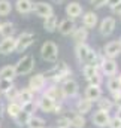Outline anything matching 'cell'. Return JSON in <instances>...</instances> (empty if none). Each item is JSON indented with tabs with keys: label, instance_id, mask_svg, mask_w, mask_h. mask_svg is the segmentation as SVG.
<instances>
[{
	"label": "cell",
	"instance_id": "obj_1",
	"mask_svg": "<svg viewBox=\"0 0 121 128\" xmlns=\"http://www.w3.org/2000/svg\"><path fill=\"white\" fill-rule=\"evenodd\" d=\"M72 74H73V72H72L70 66L67 63H64V61L55 64L54 67H51L48 72L43 73L46 80H49L51 84H57V85H60L64 80H67L69 78H72Z\"/></svg>",
	"mask_w": 121,
	"mask_h": 128
},
{
	"label": "cell",
	"instance_id": "obj_2",
	"mask_svg": "<svg viewBox=\"0 0 121 128\" xmlns=\"http://www.w3.org/2000/svg\"><path fill=\"white\" fill-rule=\"evenodd\" d=\"M34 64H36V60H34V57L31 54L23 55L17 63L14 64L17 76H27V74H30L33 72V68H34Z\"/></svg>",
	"mask_w": 121,
	"mask_h": 128
},
{
	"label": "cell",
	"instance_id": "obj_3",
	"mask_svg": "<svg viewBox=\"0 0 121 128\" xmlns=\"http://www.w3.org/2000/svg\"><path fill=\"white\" fill-rule=\"evenodd\" d=\"M40 57L46 63H57V60H58V46L54 42L46 40L40 46Z\"/></svg>",
	"mask_w": 121,
	"mask_h": 128
},
{
	"label": "cell",
	"instance_id": "obj_4",
	"mask_svg": "<svg viewBox=\"0 0 121 128\" xmlns=\"http://www.w3.org/2000/svg\"><path fill=\"white\" fill-rule=\"evenodd\" d=\"M15 42H17V45H15V52L23 54V52H26L31 45L34 43V34L31 32H23L15 37Z\"/></svg>",
	"mask_w": 121,
	"mask_h": 128
},
{
	"label": "cell",
	"instance_id": "obj_5",
	"mask_svg": "<svg viewBox=\"0 0 121 128\" xmlns=\"http://www.w3.org/2000/svg\"><path fill=\"white\" fill-rule=\"evenodd\" d=\"M46 84H48V80H46V78L43 76V73H36V74L30 76L29 84H27V88L31 90L34 94H40V92H43V90L46 88Z\"/></svg>",
	"mask_w": 121,
	"mask_h": 128
},
{
	"label": "cell",
	"instance_id": "obj_6",
	"mask_svg": "<svg viewBox=\"0 0 121 128\" xmlns=\"http://www.w3.org/2000/svg\"><path fill=\"white\" fill-rule=\"evenodd\" d=\"M99 70H100V73L103 76H108V78L117 76V73H118V64H117L115 60L102 57V60L99 63Z\"/></svg>",
	"mask_w": 121,
	"mask_h": 128
},
{
	"label": "cell",
	"instance_id": "obj_7",
	"mask_svg": "<svg viewBox=\"0 0 121 128\" xmlns=\"http://www.w3.org/2000/svg\"><path fill=\"white\" fill-rule=\"evenodd\" d=\"M60 86H61V91H63L66 100L67 98H75L79 94V84L73 78H69L67 80H64L63 84H60Z\"/></svg>",
	"mask_w": 121,
	"mask_h": 128
},
{
	"label": "cell",
	"instance_id": "obj_8",
	"mask_svg": "<svg viewBox=\"0 0 121 128\" xmlns=\"http://www.w3.org/2000/svg\"><path fill=\"white\" fill-rule=\"evenodd\" d=\"M115 27H117V20L114 16H105L99 24V33L103 37H109L115 32Z\"/></svg>",
	"mask_w": 121,
	"mask_h": 128
},
{
	"label": "cell",
	"instance_id": "obj_9",
	"mask_svg": "<svg viewBox=\"0 0 121 128\" xmlns=\"http://www.w3.org/2000/svg\"><path fill=\"white\" fill-rule=\"evenodd\" d=\"M31 12H34V15L39 16V18H46V16H49V15L54 14V8L48 2H36V3L33 2Z\"/></svg>",
	"mask_w": 121,
	"mask_h": 128
},
{
	"label": "cell",
	"instance_id": "obj_10",
	"mask_svg": "<svg viewBox=\"0 0 121 128\" xmlns=\"http://www.w3.org/2000/svg\"><path fill=\"white\" fill-rule=\"evenodd\" d=\"M34 100H36L37 109H40L45 113H52L54 112V107L57 104V101H54L51 97H48L46 94H43V92H40V96L37 97V98H34Z\"/></svg>",
	"mask_w": 121,
	"mask_h": 128
},
{
	"label": "cell",
	"instance_id": "obj_11",
	"mask_svg": "<svg viewBox=\"0 0 121 128\" xmlns=\"http://www.w3.org/2000/svg\"><path fill=\"white\" fill-rule=\"evenodd\" d=\"M102 55H103L105 58L115 60L117 57H120V55H121L120 43H118L117 40H111V42H108V43L103 46V49H102Z\"/></svg>",
	"mask_w": 121,
	"mask_h": 128
},
{
	"label": "cell",
	"instance_id": "obj_12",
	"mask_svg": "<svg viewBox=\"0 0 121 128\" xmlns=\"http://www.w3.org/2000/svg\"><path fill=\"white\" fill-rule=\"evenodd\" d=\"M109 112H105V110H96L93 112L91 115V122L93 125L97 128H106L108 127V122H109Z\"/></svg>",
	"mask_w": 121,
	"mask_h": 128
},
{
	"label": "cell",
	"instance_id": "obj_13",
	"mask_svg": "<svg viewBox=\"0 0 121 128\" xmlns=\"http://www.w3.org/2000/svg\"><path fill=\"white\" fill-rule=\"evenodd\" d=\"M43 94H46L48 97H51V98H52L54 101H57V103H64V101H66L64 94H63V91H61V86L57 85V84H51L49 86H46V88L43 90Z\"/></svg>",
	"mask_w": 121,
	"mask_h": 128
},
{
	"label": "cell",
	"instance_id": "obj_14",
	"mask_svg": "<svg viewBox=\"0 0 121 128\" xmlns=\"http://www.w3.org/2000/svg\"><path fill=\"white\" fill-rule=\"evenodd\" d=\"M64 12H66V16H67V18L76 20V18H81L84 9H82V4H81L79 2H69V3L66 4Z\"/></svg>",
	"mask_w": 121,
	"mask_h": 128
},
{
	"label": "cell",
	"instance_id": "obj_15",
	"mask_svg": "<svg viewBox=\"0 0 121 128\" xmlns=\"http://www.w3.org/2000/svg\"><path fill=\"white\" fill-rule=\"evenodd\" d=\"M75 28H76V22L72 18L61 20L60 22H58V26H57V30L60 32L61 36H72V33H73Z\"/></svg>",
	"mask_w": 121,
	"mask_h": 128
},
{
	"label": "cell",
	"instance_id": "obj_16",
	"mask_svg": "<svg viewBox=\"0 0 121 128\" xmlns=\"http://www.w3.org/2000/svg\"><path fill=\"white\" fill-rule=\"evenodd\" d=\"M81 18H82V26H84L85 28H88V30L97 27V24H99V16H97V14H96L94 10L82 12Z\"/></svg>",
	"mask_w": 121,
	"mask_h": 128
},
{
	"label": "cell",
	"instance_id": "obj_17",
	"mask_svg": "<svg viewBox=\"0 0 121 128\" xmlns=\"http://www.w3.org/2000/svg\"><path fill=\"white\" fill-rule=\"evenodd\" d=\"M103 96V90H102V86H99V85H88L87 88H85V91H84V97L91 101L93 104L100 98V97Z\"/></svg>",
	"mask_w": 121,
	"mask_h": 128
},
{
	"label": "cell",
	"instance_id": "obj_18",
	"mask_svg": "<svg viewBox=\"0 0 121 128\" xmlns=\"http://www.w3.org/2000/svg\"><path fill=\"white\" fill-rule=\"evenodd\" d=\"M15 36H11V37H3L0 40V54L2 55H9L12 52H15Z\"/></svg>",
	"mask_w": 121,
	"mask_h": 128
},
{
	"label": "cell",
	"instance_id": "obj_19",
	"mask_svg": "<svg viewBox=\"0 0 121 128\" xmlns=\"http://www.w3.org/2000/svg\"><path fill=\"white\" fill-rule=\"evenodd\" d=\"M90 49H91V46L87 45V42H85V43H76V46H75V57H76L78 63L81 64V66L85 64L87 55H88Z\"/></svg>",
	"mask_w": 121,
	"mask_h": 128
},
{
	"label": "cell",
	"instance_id": "obj_20",
	"mask_svg": "<svg viewBox=\"0 0 121 128\" xmlns=\"http://www.w3.org/2000/svg\"><path fill=\"white\" fill-rule=\"evenodd\" d=\"M93 103L88 101L85 97H79L78 100H76V103H75V112H78V113H81V115H87V113H90L91 110H93Z\"/></svg>",
	"mask_w": 121,
	"mask_h": 128
},
{
	"label": "cell",
	"instance_id": "obj_21",
	"mask_svg": "<svg viewBox=\"0 0 121 128\" xmlns=\"http://www.w3.org/2000/svg\"><path fill=\"white\" fill-rule=\"evenodd\" d=\"M66 116L69 118L72 128H85V125H87L85 116L81 115V113H78V112H75V110H72L70 115H66Z\"/></svg>",
	"mask_w": 121,
	"mask_h": 128
},
{
	"label": "cell",
	"instance_id": "obj_22",
	"mask_svg": "<svg viewBox=\"0 0 121 128\" xmlns=\"http://www.w3.org/2000/svg\"><path fill=\"white\" fill-rule=\"evenodd\" d=\"M72 39H73L75 45L76 43H85L87 39H88V28H85L84 26L76 27L73 30V33H72Z\"/></svg>",
	"mask_w": 121,
	"mask_h": 128
},
{
	"label": "cell",
	"instance_id": "obj_23",
	"mask_svg": "<svg viewBox=\"0 0 121 128\" xmlns=\"http://www.w3.org/2000/svg\"><path fill=\"white\" fill-rule=\"evenodd\" d=\"M15 9L21 15L30 14L31 9H33V0H17L15 2Z\"/></svg>",
	"mask_w": 121,
	"mask_h": 128
},
{
	"label": "cell",
	"instance_id": "obj_24",
	"mask_svg": "<svg viewBox=\"0 0 121 128\" xmlns=\"http://www.w3.org/2000/svg\"><path fill=\"white\" fill-rule=\"evenodd\" d=\"M57 26H58V18H57L55 14H52V15L43 18V28H45V32L54 33L57 30Z\"/></svg>",
	"mask_w": 121,
	"mask_h": 128
},
{
	"label": "cell",
	"instance_id": "obj_25",
	"mask_svg": "<svg viewBox=\"0 0 121 128\" xmlns=\"http://www.w3.org/2000/svg\"><path fill=\"white\" fill-rule=\"evenodd\" d=\"M96 106H97V110H105V112H111L114 109V103L109 97L102 96L97 101H96Z\"/></svg>",
	"mask_w": 121,
	"mask_h": 128
},
{
	"label": "cell",
	"instance_id": "obj_26",
	"mask_svg": "<svg viewBox=\"0 0 121 128\" xmlns=\"http://www.w3.org/2000/svg\"><path fill=\"white\" fill-rule=\"evenodd\" d=\"M34 92L29 90V88H23V90H18V98H17V101L18 103H21V104H24V103H29V101H33L34 100Z\"/></svg>",
	"mask_w": 121,
	"mask_h": 128
},
{
	"label": "cell",
	"instance_id": "obj_27",
	"mask_svg": "<svg viewBox=\"0 0 121 128\" xmlns=\"http://www.w3.org/2000/svg\"><path fill=\"white\" fill-rule=\"evenodd\" d=\"M5 112H6L8 116H11L14 119L21 112V103H18V101H8V104L5 107Z\"/></svg>",
	"mask_w": 121,
	"mask_h": 128
},
{
	"label": "cell",
	"instance_id": "obj_28",
	"mask_svg": "<svg viewBox=\"0 0 121 128\" xmlns=\"http://www.w3.org/2000/svg\"><path fill=\"white\" fill-rule=\"evenodd\" d=\"M0 36H2V37H11V36H15V24L11 22V21H5V22H2V27H0Z\"/></svg>",
	"mask_w": 121,
	"mask_h": 128
},
{
	"label": "cell",
	"instance_id": "obj_29",
	"mask_svg": "<svg viewBox=\"0 0 121 128\" xmlns=\"http://www.w3.org/2000/svg\"><path fill=\"white\" fill-rule=\"evenodd\" d=\"M97 73H100L99 66H96V64H82V74H84L85 80H88L91 76H94Z\"/></svg>",
	"mask_w": 121,
	"mask_h": 128
},
{
	"label": "cell",
	"instance_id": "obj_30",
	"mask_svg": "<svg viewBox=\"0 0 121 128\" xmlns=\"http://www.w3.org/2000/svg\"><path fill=\"white\" fill-rule=\"evenodd\" d=\"M0 78H5V79H15L17 78V73H15V67L14 64H9V66H5L0 68Z\"/></svg>",
	"mask_w": 121,
	"mask_h": 128
},
{
	"label": "cell",
	"instance_id": "obj_31",
	"mask_svg": "<svg viewBox=\"0 0 121 128\" xmlns=\"http://www.w3.org/2000/svg\"><path fill=\"white\" fill-rule=\"evenodd\" d=\"M30 113H27V112H24V110H21L15 118H14V121H15V124L18 125L20 128L23 127H27V124H29V119H30Z\"/></svg>",
	"mask_w": 121,
	"mask_h": 128
},
{
	"label": "cell",
	"instance_id": "obj_32",
	"mask_svg": "<svg viewBox=\"0 0 121 128\" xmlns=\"http://www.w3.org/2000/svg\"><path fill=\"white\" fill-rule=\"evenodd\" d=\"M106 86H108L109 94H111V92H115V91H120L121 86H120L118 76H111V78H108V80H106Z\"/></svg>",
	"mask_w": 121,
	"mask_h": 128
},
{
	"label": "cell",
	"instance_id": "obj_33",
	"mask_svg": "<svg viewBox=\"0 0 121 128\" xmlns=\"http://www.w3.org/2000/svg\"><path fill=\"white\" fill-rule=\"evenodd\" d=\"M45 119L43 118H40V116H36V115H31L30 119H29V124H27V127L29 128H42L45 127Z\"/></svg>",
	"mask_w": 121,
	"mask_h": 128
},
{
	"label": "cell",
	"instance_id": "obj_34",
	"mask_svg": "<svg viewBox=\"0 0 121 128\" xmlns=\"http://www.w3.org/2000/svg\"><path fill=\"white\" fill-rule=\"evenodd\" d=\"M12 3L9 0H0V16H8L12 12Z\"/></svg>",
	"mask_w": 121,
	"mask_h": 128
},
{
	"label": "cell",
	"instance_id": "obj_35",
	"mask_svg": "<svg viewBox=\"0 0 121 128\" xmlns=\"http://www.w3.org/2000/svg\"><path fill=\"white\" fill-rule=\"evenodd\" d=\"M12 86H14V80H12V79L0 78V94H2V96H3L6 91H9Z\"/></svg>",
	"mask_w": 121,
	"mask_h": 128
},
{
	"label": "cell",
	"instance_id": "obj_36",
	"mask_svg": "<svg viewBox=\"0 0 121 128\" xmlns=\"http://www.w3.org/2000/svg\"><path fill=\"white\" fill-rule=\"evenodd\" d=\"M21 110H24V112H27V113H30V115H34V112L37 110L36 100H33V101H29V103H24V104H21Z\"/></svg>",
	"mask_w": 121,
	"mask_h": 128
},
{
	"label": "cell",
	"instance_id": "obj_37",
	"mask_svg": "<svg viewBox=\"0 0 121 128\" xmlns=\"http://www.w3.org/2000/svg\"><path fill=\"white\" fill-rule=\"evenodd\" d=\"M3 96H5V98H6L8 101H17V98H18V88L14 85V86H12L9 91H6Z\"/></svg>",
	"mask_w": 121,
	"mask_h": 128
},
{
	"label": "cell",
	"instance_id": "obj_38",
	"mask_svg": "<svg viewBox=\"0 0 121 128\" xmlns=\"http://www.w3.org/2000/svg\"><path fill=\"white\" fill-rule=\"evenodd\" d=\"M55 128H72L69 118H67L66 115H64V116H60V118L57 119V122H55Z\"/></svg>",
	"mask_w": 121,
	"mask_h": 128
},
{
	"label": "cell",
	"instance_id": "obj_39",
	"mask_svg": "<svg viewBox=\"0 0 121 128\" xmlns=\"http://www.w3.org/2000/svg\"><path fill=\"white\" fill-rule=\"evenodd\" d=\"M87 82H88V85H99V86H102V82H103V74H102V73H97V74L91 76Z\"/></svg>",
	"mask_w": 121,
	"mask_h": 128
},
{
	"label": "cell",
	"instance_id": "obj_40",
	"mask_svg": "<svg viewBox=\"0 0 121 128\" xmlns=\"http://www.w3.org/2000/svg\"><path fill=\"white\" fill-rule=\"evenodd\" d=\"M109 98L112 100L114 107H121V90L120 91H115V92H111Z\"/></svg>",
	"mask_w": 121,
	"mask_h": 128
},
{
	"label": "cell",
	"instance_id": "obj_41",
	"mask_svg": "<svg viewBox=\"0 0 121 128\" xmlns=\"http://www.w3.org/2000/svg\"><path fill=\"white\" fill-rule=\"evenodd\" d=\"M108 128H121V119H118L115 115L109 118V122H108Z\"/></svg>",
	"mask_w": 121,
	"mask_h": 128
},
{
	"label": "cell",
	"instance_id": "obj_42",
	"mask_svg": "<svg viewBox=\"0 0 121 128\" xmlns=\"http://www.w3.org/2000/svg\"><path fill=\"white\" fill-rule=\"evenodd\" d=\"M90 2H91V4H93V8H96V9L106 6V0H90Z\"/></svg>",
	"mask_w": 121,
	"mask_h": 128
},
{
	"label": "cell",
	"instance_id": "obj_43",
	"mask_svg": "<svg viewBox=\"0 0 121 128\" xmlns=\"http://www.w3.org/2000/svg\"><path fill=\"white\" fill-rule=\"evenodd\" d=\"M111 10H112L115 15H120V16H121V2L118 3V4H115L114 8H111Z\"/></svg>",
	"mask_w": 121,
	"mask_h": 128
},
{
	"label": "cell",
	"instance_id": "obj_44",
	"mask_svg": "<svg viewBox=\"0 0 121 128\" xmlns=\"http://www.w3.org/2000/svg\"><path fill=\"white\" fill-rule=\"evenodd\" d=\"M121 0H106V6L108 8H114L115 4H118Z\"/></svg>",
	"mask_w": 121,
	"mask_h": 128
},
{
	"label": "cell",
	"instance_id": "obj_45",
	"mask_svg": "<svg viewBox=\"0 0 121 128\" xmlns=\"http://www.w3.org/2000/svg\"><path fill=\"white\" fill-rule=\"evenodd\" d=\"M115 116H117L118 119H121V107H117V112H115Z\"/></svg>",
	"mask_w": 121,
	"mask_h": 128
},
{
	"label": "cell",
	"instance_id": "obj_46",
	"mask_svg": "<svg viewBox=\"0 0 121 128\" xmlns=\"http://www.w3.org/2000/svg\"><path fill=\"white\" fill-rule=\"evenodd\" d=\"M52 2H55V3H61V2H64V0H52Z\"/></svg>",
	"mask_w": 121,
	"mask_h": 128
},
{
	"label": "cell",
	"instance_id": "obj_47",
	"mask_svg": "<svg viewBox=\"0 0 121 128\" xmlns=\"http://www.w3.org/2000/svg\"><path fill=\"white\" fill-rule=\"evenodd\" d=\"M118 80H120V86H121V73L118 74Z\"/></svg>",
	"mask_w": 121,
	"mask_h": 128
},
{
	"label": "cell",
	"instance_id": "obj_48",
	"mask_svg": "<svg viewBox=\"0 0 121 128\" xmlns=\"http://www.w3.org/2000/svg\"><path fill=\"white\" fill-rule=\"evenodd\" d=\"M117 42H118V43H120V46H121V36H120V39H118V40H117Z\"/></svg>",
	"mask_w": 121,
	"mask_h": 128
},
{
	"label": "cell",
	"instance_id": "obj_49",
	"mask_svg": "<svg viewBox=\"0 0 121 128\" xmlns=\"http://www.w3.org/2000/svg\"><path fill=\"white\" fill-rule=\"evenodd\" d=\"M0 27H2V21H0Z\"/></svg>",
	"mask_w": 121,
	"mask_h": 128
},
{
	"label": "cell",
	"instance_id": "obj_50",
	"mask_svg": "<svg viewBox=\"0 0 121 128\" xmlns=\"http://www.w3.org/2000/svg\"><path fill=\"white\" fill-rule=\"evenodd\" d=\"M42 128H45V127H42Z\"/></svg>",
	"mask_w": 121,
	"mask_h": 128
},
{
	"label": "cell",
	"instance_id": "obj_51",
	"mask_svg": "<svg viewBox=\"0 0 121 128\" xmlns=\"http://www.w3.org/2000/svg\"><path fill=\"white\" fill-rule=\"evenodd\" d=\"M0 96H2V94H0Z\"/></svg>",
	"mask_w": 121,
	"mask_h": 128
}]
</instances>
